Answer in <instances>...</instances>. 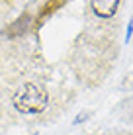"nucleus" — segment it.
Masks as SVG:
<instances>
[{"mask_svg":"<svg viewBox=\"0 0 133 135\" xmlns=\"http://www.w3.org/2000/svg\"><path fill=\"white\" fill-rule=\"evenodd\" d=\"M72 90L26 51L0 55V118L16 123H47L71 106Z\"/></svg>","mask_w":133,"mask_h":135,"instance_id":"f257e3e1","label":"nucleus"},{"mask_svg":"<svg viewBox=\"0 0 133 135\" xmlns=\"http://www.w3.org/2000/svg\"><path fill=\"white\" fill-rule=\"evenodd\" d=\"M121 4L123 0H88L90 14L94 16L96 24H110V26H117L114 22H116L117 14L121 12Z\"/></svg>","mask_w":133,"mask_h":135,"instance_id":"f03ea898","label":"nucleus"},{"mask_svg":"<svg viewBox=\"0 0 133 135\" xmlns=\"http://www.w3.org/2000/svg\"><path fill=\"white\" fill-rule=\"evenodd\" d=\"M63 2H65V0H49V2L45 4V6H43V12L39 14V18H37V24H41V22H45V20H47V18L51 16V14H53L55 10H57L59 6H61Z\"/></svg>","mask_w":133,"mask_h":135,"instance_id":"7ed1b4c3","label":"nucleus"},{"mask_svg":"<svg viewBox=\"0 0 133 135\" xmlns=\"http://www.w3.org/2000/svg\"><path fill=\"white\" fill-rule=\"evenodd\" d=\"M84 135V133H82ZM86 135H133L131 131H125V129H96V131H90Z\"/></svg>","mask_w":133,"mask_h":135,"instance_id":"20e7f679","label":"nucleus"},{"mask_svg":"<svg viewBox=\"0 0 133 135\" xmlns=\"http://www.w3.org/2000/svg\"><path fill=\"white\" fill-rule=\"evenodd\" d=\"M123 119L133 127V102H127L125 110H123Z\"/></svg>","mask_w":133,"mask_h":135,"instance_id":"39448f33","label":"nucleus"}]
</instances>
